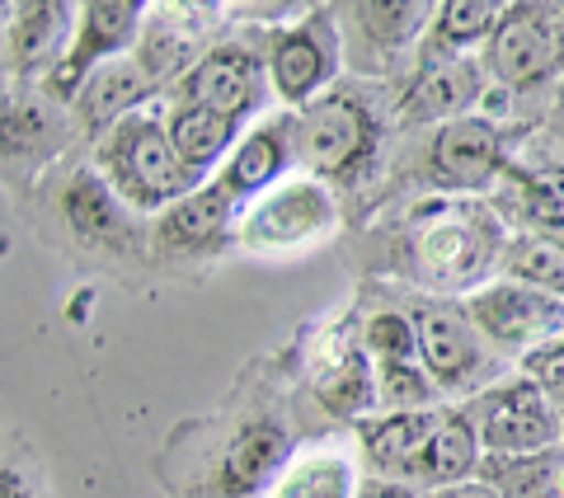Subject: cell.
<instances>
[{
	"label": "cell",
	"mask_w": 564,
	"mask_h": 498,
	"mask_svg": "<svg viewBox=\"0 0 564 498\" xmlns=\"http://www.w3.org/2000/svg\"><path fill=\"white\" fill-rule=\"evenodd\" d=\"M466 315L475 329L503 348H532L564 334V301L541 288H527V282H503V288L475 292Z\"/></svg>",
	"instance_id": "1"
},
{
	"label": "cell",
	"mask_w": 564,
	"mask_h": 498,
	"mask_svg": "<svg viewBox=\"0 0 564 498\" xmlns=\"http://www.w3.org/2000/svg\"><path fill=\"white\" fill-rule=\"evenodd\" d=\"M296 160L311 174H348L372 147V118L352 99H315L296 118Z\"/></svg>",
	"instance_id": "2"
},
{
	"label": "cell",
	"mask_w": 564,
	"mask_h": 498,
	"mask_svg": "<svg viewBox=\"0 0 564 498\" xmlns=\"http://www.w3.org/2000/svg\"><path fill=\"white\" fill-rule=\"evenodd\" d=\"M560 437V414L536 381H518L489 400L480 419V442L489 456H536Z\"/></svg>",
	"instance_id": "3"
},
{
	"label": "cell",
	"mask_w": 564,
	"mask_h": 498,
	"mask_svg": "<svg viewBox=\"0 0 564 498\" xmlns=\"http://www.w3.org/2000/svg\"><path fill=\"white\" fill-rule=\"evenodd\" d=\"M560 62V24L541 6H508L489 39V66L503 85H536Z\"/></svg>",
	"instance_id": "4"
},
{
	"label": "cell",
	"mask_w": 564,
	"mask_h": 498,
	"mask_svg": "<svg viewBox=\"0 0 564 498\" xmlns=\"http://www.w3.org/2000/svg\"><path fill=\"white\" fill-rule=\"evenodd\" d=\"M113 160L122 170V180L137 193L141 203H161V198H174V193L188 188V165L174 151L170 132H161L155 122H132V128L118 132V147H113Z\"/></svg>",
	"instance_id": "5"
},
{
	"label": "cell",
	"mask_w": 564,
	"mask_h": 498,
	"mask_svg": "<svg viewBox=\"0 0 564 498\" xmlns=\"http://www.w3.org/2000/svg\"><path fill=\"white\" fill-rule=\"evenodd\" d=\"M137 20H141V6H128V0H99V6H85L76 43H70V52H66L62 76H52V90L80 95V80H90V66L137 39Z\"/></svg>",
	"instance_id": "6"
},
{
	"label": "cell",
	"mask_w": 564,
	"mask_h": 498,
	"mask_svg": "<svg viewBox=\"0 0 564 498\" xmlns=\"http://www.w3.org/2000/svg\"><path fill=\"white\" fill-rule=\"evenodd\" d=\"M433 433H437V414H429V409H400V414L367 429V461L381 470V479H395V485L423 479L429 485Z\"/></svg>",
	"instance_id": "7"
},
{
	"label": "cell",
	"mask_w": 564,
	"mask_h": 498,
	"mask_svg": "<svg viewBox=\"0 0 564 498\" xmlns=\"http://www.w3.org/2000/svg\"><path fill=\"white\" fill-rule=\"evenodd\" d=\"M414 334H419V358L423 371H429L433 386H466L475 371H480V344L466 325V315H456L447 306H433V311H419L414 320Z\"/></svg>",
	"instance_id": "8"
},
{
	"label": "cell",
	"mask_w": 564,
	"mask_h": 498,
	"mask_svg": "<svg viewBox=\"0 0 564 498\" xmlns=\"http://www.w3.org/2000/svg\"><path fill=\"white\" fill-rule=\"evenodd\" d=\"M433 170L447 188H485L499 170V137L480 118H452L433 137Z\"/></svg>",
	"instance_id": "9"
},
{
	"label": "cell",
	"mask_w": 564,
	"mask_h": 498,
	"mask_svg": "<svg viewBox=\"0 0 564 498\" xmlns=\"http://www.w3.org/2000/svg\"><path fill=\"white\" fill-rule=\"evenodd\" d=\"M419 334L414 325H404L400 315H377L367 325V358H377L381 367V400L419 409L429 400V371H414Z\"/></svg>",
	"instance_id": "10"
},
{
	"label": "cell",
	"mask_w": 564,
	"mask_h": 498,
	"mask_svg": "<svg viewBox=\"0 0 564 498\" xmlns=\"http://www.w3.org/2000/svg\"><path fill=\"white\" fill-rule=\"evenodd\" d=\"M489 263V230L475 221H443L419 236V273L437 288H466Z\"/></svg>",
	"instance_id": "11"
},
{
	"label": "cell",
	"mask_w": 564,
	"mask_h": 498,
	"mask_svg": "<svg viewBox=\"0 0 564 498\" xmlns=\"http://www.w3.org/2000/svg\"><path fill=\"white\" fill-rule=\"evenodd\" d=\"M334 71V33L325 20H311L306 29L282 33L273 47V85L288 104H306Z\"/></svg>",
	"instance_id": "12"
},
{
	"label": "cell",
	"mask_w": 564,
	"mask_h": 498,
	"mask_svg": "<svg viewBox=\"0 0 564 498\" xmlns=\"http://www.w3.org/2000/svg\"><path fill=\"white\" fill-rule=\"evenodd\" d=\"M325 221H329V198L325 193L315 184H288L250 217L245 240L259 245V249H278V245H296V240L315 236Z\"/></svg>",
	"instance_id": "13"
},
{
	"label": "cell",
	"mask_w": 564,
	"mask_h": 498,
	"mask_svg": "<svg viewBox=\"0 0 564 498\" xmlns=\"http://www.w3.org/2000/svg\"><path fill=\"white\" fill-rule=\"evenodd\" d=\"M188 99L193 109L221 113V118H240L254 104V66L240 52H212L207 62L193 66L188 76Z\"/></svg>",
	"instance_id": "14"
},
{
	"label": "cell",
	"mask_w": 564,
	"mask_h": 498,
	"mask_svg": "<svg viewBox=\"0 0 564 498\" xmlns=\"http://www.w3.org/2000/svg\"><path fill=\"white\" fill-rule=\"evenodd\" d=\"M288 452H292V442H288L282 429H273V423H254V429H245L231 442V452H226V494L263 489L282 470Z\"/></svg>",
	"instance_id": "15"
},
{
	"label": "cell",
	"mask_w": 564,
	"mask_h": 498,
	"mask_svg": "<svg viewBox=\"0 0 564 498\" xmlns=\"http://www.w3.org/2000/svg\"><path fill=\"white\" fill-rule=\"evenodd\" d=\"M480 429L466 419V414H456V409H443L437 414V433H433V461H429V485L437 489H456V485H466V479L485 466L480 461Z\"/></svg>",
	"instance_id": "16"
},
{
	"label": "cell",
	"mask_w": 564,
	"mask_h": 498,
	"mask_svg": "<svg viewBox=\"0 0 564 498\" xmlns=\"http://www.w3.org/2000/svg\"><path fill=\"white\" fill-rule=\"evenodd\" d=\"M485 489L503 494V498H560V479H564V461L551 452L536 456H489L485 466Z\"/></svg>",
	"instance_id": "17"
},
{
	"label": "cell",
	"mask_w": 564,
	"mask_h": 498,
	"mask_svg": "<svg viewBox=\"0 0 564 498\" xmlns=\"http://www.w3.org/2000/svg\"><path fill=\"white\" fill-rule=\"evenodd\" d=\"M147 71L132 66V62H109L90 71V80L80 85V113L85 122H113L122 109H132V104L147 95Z\"/></svg>",
	"instance_id": "18"
},
{
	"label": "cell",
	"mask_w": 564,
	"mask_h": 498,
	"mask_svg": "<svg viewBox=\"0 0 564 498\" xmlns=\"http://www.w3.org/2000/svg\"><path fill=\"white\" fill-rule=\"evenodd\" d=\"M352 466L344 456H306L288 475H278L269 498H352Z\"/></svg>",
	"instance_id": "19"
},
{
	"label": "cell",
	"mask_w": 564,
	"mask_h": 498,
	"mask_svg": "<svg viewBox=\"0 0 564 498\" xmlns=\"http://www.w3.org/2000/svg\"><path fill=\"white\" fill-rule=\"evenodd\" d=\"M475 95V71L462 62H437L410 90V118H447Z\"/></svg>",
	"instance_id": "20"
},
{
	"label": "cell",
	"mask_w": 564,
	"mask_h": 498,
	"mask_svg": "<svg viewBox=\"0 0 564 498\" xmlns=\"http://www.w3.org/2000/svg\"><path fill=\"white\" fill-rule=\"evenodd\" d=\"M170 141H174V151H180V160L188 170H203V165H212V160L226 151V141H231V118L193 109V104H188V109L174 113Z\"/></svg>",
	"instance_id": "21"
},
{
	"label": "cell",
	"mask_w": 564,
	"mask_h": 498,
	"mask_svg": "<svg viewBox=\"0 0 564 498\" xmlns=\"http://www.w3.org/2000/svg\"><path fill=\"white\" fill-rule=\"evenodd\" d=\"M231 198H236V193L226 188V184L193 193V198H184V203L165 217V236L180 240V245H203V240H212V236H217V230L226 226V217H231Z\"/></svg>",
	"instance_id": "22"
},
{
	"label": "cell",
	"mask_w": 564,
	"mask_h": 498,
	"mask_svg": "<svg viewBox=\"0 0 564 498\" xmlns=\"http://www.w3.org/2000/svg\"><path fill=\"white\" fill-rule=\"evenodd\" d=\"M508 180L518 184V207L527 221L541 226L545 236L564 230V170H508Z\"/></svg>",
	"instance_id": "23"
},
{
	"label": "cell",
	"mask_w": 564,
	"mask_h": 498,
	"mask_svg": "<svg viewBox=\"0 0 564 498\" xmlns=\"http://www.w3.org/2000/svg\"><path fill=\"white\" fill-rule=\"evenodd\" d=\"M508 273L527 288H541L564 301V240L555 236H532L513 245V255H508Z\"/></svg>",
	"instance_id": "24"
},
{
	"label": "cell",
	"mask_w": 564,
	"mask_h": 498,
	"mask_svg": "<svg viewBox=\"0 0 564 498\" xmlns=\"http://www.w3.org/2000/svg\"><path fill=\"white\" fill-rule=\"evenodd\" d=\"M282 160H288V151H282L278 132L263 128L254 137H245V147L236 151L231 170H226V188H231V193H259L282 170Z\"/></svg>",
	"instance_id": "25"
},
{
	"label": "cell",
	"mask_w": 564,
	"mask_h": 498,
	"mask_svg": "<svg viewBox=\"0 0 564 498\" xmlns=\"http://www.w3.org/2000/svg\"><path fill=\"white\" fill-rule=\"evenodd\" d=\"M503 14L508 6H494V0H447V6H437V33L452 47H470L480 39H494Z\"/></svg>",
	"instance_id": "26"
},
{
	"label": "cell",
	"mask_w": 564,
	"mask_h": 498,
	"mask_svg": "<svg viewBox=\"0 0 564 498\" xmlns=\"http://www.w3.org/2000/svg\"><path fill=\"white\" fill-rule=\"evenodd\" d=\"M66 217H70V226H76L80 236H95V240L113 236V230L122 226L113 193L104 188L99 180H90V174L66 188Z\"/></svg>",
	"instance_id": "27"
},
{
	"label": "cell",
	"mask_w": 564,
	"mask_h": 498,
	"mask_svg": "<svg viewBox=\"0 0 564 498\" xmlns=\"http://www.w3.org/2000/svg\"><path fill=\"white\" fill-rule=\"evenodd\" d=\"M57 20H62V10L57 6H33L20 14V24L10 29V57L20 71L29 66H39V57H47L52 43H57Z\"/></svg>",
	"instance_id": "28"
},
{
	"label": "cell",
	"mask_w": 564,
	"mask_h": 498,
	"mask_svg": "<svg viewBox=\"0 0 564 498\" xmlns=\"http://www.w3.org/2000/svg\"><path fill=\"white\" fill-rule=\"evenodd\" d=\"M433 6H414V0H400V6H358V20L367 24V33L381 43H404L423 29V20H433Z\"/></svg>",
	"instance_id": "29"
},
{
	"label": "cell",
	"mask_w": 564,
	"mask_h": 498,
	"mask_svg": "<svg viewBox=\"0 0 564 498\" xmlns=\"http://www.w3.org/2000/svg\"><path fill=\"white\" fill-rule=\"evenodd\" d=\"M325 404L334 414H358V409L372 404V381H367L362 358H352L348 367H339V377L325 381Z\"/></svg>",
	"instance_id": "30"
},
{
	"label": "cell",
	"mask_w": 564,
	"mask_h": 498,
	"mask_svg": "<svg viewBox=\"0 0 564 498\" xmlns=\"http://www.w3.org/2000/svg\"><path fill=\"white\" fill-rule=\"evenodd\" d=\"M527 371H532V381L551 396V404L564 409V344L532 353V358H527Z\"/></svg>",
	"instance_id": "31"
},
{
	"label": "cell",
	"mask_w": 564,
	"mask_h": 498,
	"mask_svg": "<svg viewBox=\"0 0 564 498\" xmlns=\"http://www.w3.org/2000/svg\"><path fill=\"white\" fill-rule=\"evenodd\" d=\"M358 498H414V489L377 475V479H362V485H358Z\"/></svg>",
	"instance_id": "32"
},
{
	"label": "cell",
	"mask_w": 564,
	"mask_h": 498,
	"mask_svg": "<svg viewBox=\"0 0 564 498\" xmlns=\"http://www.w3.org/2000/svg\"><path fill=\"white\" fill-rule=\"evenodd\" d=\"M443 498H503V494H494V489H443Z\"/></svg>",
	"instance_id": "33"
},
{
	"label": "cell",
	"mask_w": 564,
	"mask_h": 498,
	"mask_svg": "<svg viewBox=\"0 0 564 498\" xmlns=\"http://www.w3.org/2000/svg\"><path fill=\"white\" fill-rule=\"evenodd\" d=\"M555 122H560V132H564V90H560V109H555Z\"/></svg>",
	"instance_id": "34"
},
{
	"label": "cell",
	"mask_w": 564,
	"mask_h": 498,
	"mask_svg": "<svg viewBox=\"0 0 564 498\" xmlns=\"http://www.w3.org/2000/svg\"><path fill=\"white\" fill-rule=\"evenodd\" d=\"M560 62H564V10H560Z\"/></svg>",
	"instance_id": "35"
},
{
	"label": "cell",
	"mask_w": 564,
	"mask_h": 498,
	"mask_svg": "<svg viewBox=\"0 0 564 498\" xmlns=\"http://www.w3.org/2000/svg\"><path fill=\"white\" fill-rule=\"evenodd\" d=\"M560 498H564V479H560Z\"/></svg>",
	"instance_id": "36"
}]
</instances>
